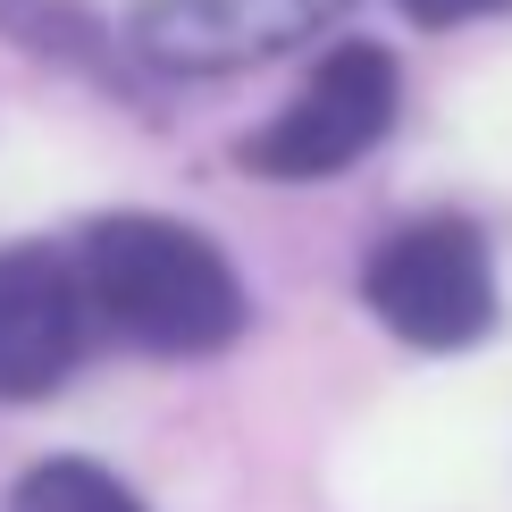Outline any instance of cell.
Segmentation results:
<instances>
[{"label": "cell", "instance_id": "obj_1", "mask_svg": "<svg viewBox=\"0 0 512 512\" xmlns=\"http://www.w3.org/2000/svg\"><path fill=\"white\" fill-rule=\"evenodd\" d=\"M84 311H101L126 345L194 361L244 336V286L227 269V252L194 236L185 219H152V210H118V219L84 227L76 261Z\"/></svg>", "mask_w": 512, "mask_h": 512}, {"label": "cell", "instance_id": "obj_2", "mask_svg": "<svg viewBox=\"0 0 512 512\" xmlns=\"http://www.w3.org/2000/svg\"><path fill=\"white\" fill-rule=\"evenodd\" d=\"M361 303H370L403 345L420 353H462L496 328V261L471 219H420L387 236L361 269Z\"/></svg>", "mask_w": 512, "mask_h": 512}, {"label": "cell", "instance_id": "obj_3", "mask_svg": "<svg viewBox=\"0 0 512 512\" xmlns=\"http://www.w3.org/2000/svg\"><path fill=\"white\" fill-rule=\"evenodd\" d=\"M395 101H403L395 59L378 51V42H345V51L319 59L303 93L244 143V168L252 177H286V185L336 177V168H353L395 126Z\"/></svg>", "mask_w": 512, "mask_h": 512}, {"label": "cell", "instance_id": "obj_4", "mask_svg": "<svg viewBox=\"0 0 512 512\" xmlns=\"http://www.w3.org/2000/svg\"><path fill=\"white\" fill-rule=\"evenodd\" d=\"M345 9L353 0H143L135 51L168 76L261 68V59H286L311 34H328Z\"/></svg>", "mask_w": 512, "mask_h": 512}, {"label": "cell", "instance_id": "obj_5", "mask_svg": "<svg viewBox=\"0 0 512 512\" xmlns=\"http://www.w3.org/2000/svg\"><path fill=\"white\" fill-rule=\"evenodd\" d=\"M84 353V286L59 252H0V395H51Z\"/></svg>", "mask_w": 512, "mask_h": 512}, {"label": "cell", "instance_id": "obj_6", "mask_svg": "<svg viewBox=\"0 0 512 512\" xmlns=\"http://www.w3.org/2000/svg\"><path fill=\"white\" fill-rule=\"evenodd\" d=\"M9 512H143V504H135V487H118L101 462L51 454V462H34V471L9 487Z\"/></svg>", "mask_w": 512, "mask_h": 512}, {"label": "cell", "instance_id": "obj_7", "mask_svg": "<svg viewBox=\"0 0 512 512\" xmlns=\"http://www.w3.org/2000/svg\"><path fill=\"white\" fill-rule=\"evenodd\" d=\"M487 9H512V0H403V17L412 26H471Z\"/></svg>", "mask_w": 512, "mask_h": 512}]
</instances>
